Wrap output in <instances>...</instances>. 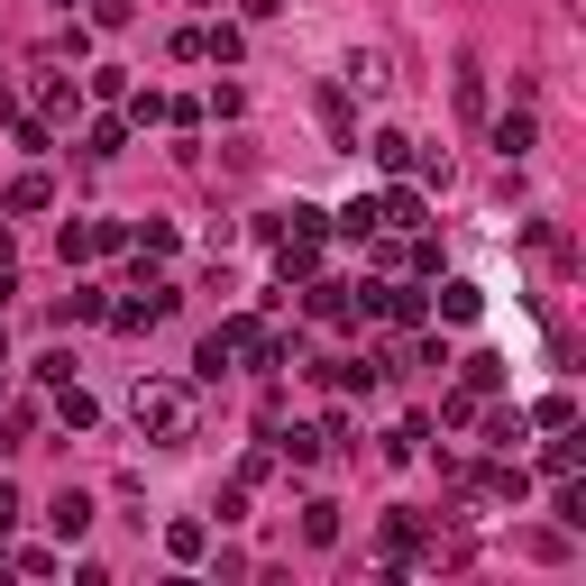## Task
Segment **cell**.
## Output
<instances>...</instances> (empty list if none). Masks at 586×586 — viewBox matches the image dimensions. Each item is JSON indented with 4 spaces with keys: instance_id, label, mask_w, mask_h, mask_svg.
<instances>
[{
    "instance_id": "cell-1",
    "label": "cell",
    "mask_w": 586,
    "mask_h": 586,
    "mask_svg": "<svg viewBox=\"0 0 586 586\" xmlns=\"http://www.w3.org/2000/svg\"><path fill=\"white\" fill-rule=\"evenodd\" d=\"M129 422H138V440L184 449V440H193V394H184V386H165V376H147V386L129 394Z\"/></svg>"
},
{
    "instance_id": "cell-2",
    "label": "cell",
    "mask_w": 586,
    "mask_h": 586,
    "mask_svg": "<svg viewBox=\"0 0 586 586\" xmlns=\"http://www.w3.org/2000/svg\"><path fill=\"white\" fill-rule=\"evenodd\" d=\"M46 522H56V531H65V541H73V531H83V522H92V495H73V486H65L56 504H46Z\"/></svg>"
},
{
    "instance_id": "cell-3",
    "label": "cell",
    "mask_w": 586,
    "mask_h": 586,
    "mask_svg": "<svg viewBox=\"0 0 586 586\" xmlns=\"http://www.w3.org/2000/svg\"><path fill=\"white\" fill-rule=\"evenodd\" d=\"M302 541H312V550L340 541V504H302Z\"/></svg>"
},
{
    "instance_id": "cell-4",
    "label": "cell",
    "mask_w": 586,
    "mask_h": 586,
    "mask_svg": "<svg viewBox=\"0 0 586 586\" xmlns=\"http://www.w3.org/2000/svg\"><path fill=\"white\" fill-rule=\"evenodd\" d=\"M386 83H394V73H386L376 46H367V56H348V92H386Z\"/></svg>"
},
{
    "instance_id": "cell-5",
    "label": "cell",
    "mask_w": 586,
    "mask_h": 586,
    "mask_svg": "<svg viewBox=\"0 0 586 586\" xmlns=\"http://www.w3.org/2000/svg\"><path fill=\"white\" fill-rule=\"evenodd\" d=\"M376 220H386V229H422V193H386V202H376Z\"/></svg>"
},
{
    "instance_id": "cell-6",
    "label": "cell",
    "mask_w": 586,
    "mask_h": 586,
    "mask_svg": "<svg viewBox=\"0 0 586 586\" xmlns=\"http://www.w3.org/2000/svg\"><path fill=\"white\" fill-rule=\"evenodd\" d=\"M495 147H504V157H522V147H531V111H504L495 119Z\"/></svg>"
},
{
    "instance_id": "cell-7",
    "label": "cell",
    "mask_w": 586,
    "mask_h": 586,
    "mask_svg": "<svg viewBox=\"0 0 586 586\" xmlns=\"http://www.w3.org/2000/svg\"><path fill=\"white\" fill-rule=\"evenodd\" d=\"M46 193H56L46 174H19V184H10V211H46Z\"/></svg>"
},
{
    "instance_id": "cell-8",
    "label": "cell",
    "mask_w": 586,
    "mask_h": 586,
    "mask_svg": "<svg viewBox=\"0 0 586 586\" xmlns=\"http://www.w3.org/2000/svg\"><path fill=\"white\" fill-rule=\"evenodd\" d=\"M440 312L449 321H476V285H440Z\"/></svg>"
},
{
    "instance_id": "cell-9",
    "label": "cell",
    "mask_w": 586,
    "mask_h": 586,
    "mask_svg": "<svg viewBox=\"0 0 586 586\" xmlns=\"http://www.w3.org/2000/svg\"><path fill=\"white\" fill-rule=\"evenodd\" d=\"M129 10H138V0H92V19H101V28H129Z\"/></svg>"
}]
</instances>
